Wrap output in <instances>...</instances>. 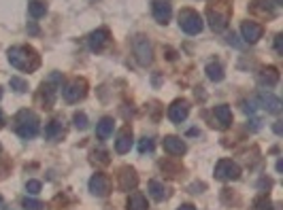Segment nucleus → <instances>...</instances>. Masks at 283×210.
I'll use <instances>...</instances> for the list:
<instances>
[{"label": "nucleus", "mask_w": 283, "mask_h": 210, "mask_svg": "<svg viewBox=\"0 0 283 210\" xmlns=\"http://www.w3.org/2000/svg\"><path fill=\"white\" fill-rule=\"evenodd\" d=\"M7 57H9V62L13 64L17 70H23V73H34V70L41 66V55L30 45L11 47V49L7 51Z\"/></svg>", "instance_id": "1"}, {"label": "nucleus", "mask_w": 283, "mask_h": 210, "mask_svg": "<svg viewBox=\"0 0 283 210\" xmlns=\"http://www.w3.org/2000/svg\"><path fill=\"white\" fill-rule=\"evenodd\" d=\"M15 132H17V136L19 138H23V140H30V138H34L39 134V130H41V121H39V117H37V113L34 111H19L17 115H15Z\"/></svg>", "instance_id": "2"}, {"label": "nucleus", "mask_w": 283, "mask_h": 210, "mask_svg": "<svg viewBox=\"0 0 283 210\" xmlns=\"http://www.w3.org/2000/svg\"><path fill=\"white\" fill-rule=\"evenodd\" d=\"M230 0H219V3H215V7L211 5L209 11H207V15H209V26L213 28L215 32H221V30H226L228 26V21H230Z\"/></svg>", "instance_id": "3"}, {"label": "nucleus", "mask_w": 283, "mask_h": 210, "mask_svg": "<svg viewBox=\"0 0 283 210\" xmlns=\"http://www.w3.org/2000/svg\"><path fill=\"white\" fill-rule=\"evenodd\" d=\"M179 26H181V30L185 32V34H200L203 32V28H205V21H203V17H200L196 11H192V9H183L181 13H179Z\"/></svg>", "instance_id": "4"}, {"label": "nucleus", "mask_w": 283, "mask_h": 210, "mask_svg": "<svg viewBox=\"0 0 283 210\" xmlns=\"http://www.w3.org/2000/svg\"><path fill=\"white\" fill-rule=\"evenodd\" d=\"M62 96L66 102H79L88 96V81L86 79H73L70 83L62 87Z\"/></svg>", "instance_id": "5"}, {"label": "nucleus", "mask_w": 283, "mask_h": 210, "mask_svg": "<svg viewBox=\"0 0 283 210\" xmlns=\"http://www.w3.org/2000/svg\"><path fill=\"white\" fill-rule=\"evenodd\" d=\"M215 179H219L223 183L237 181V179H241V166L237 161H232V159H221V161H217V166H215Z\"/></svg>", "instance_id": "6"}, {"label": "nucleus", "mask_w": 283, "mask_h": 210, "mask_svg": "<svg viewBox=\"0 0 283 210\" xmlns=\"http://www.w3.org/2000/svg\"><path fill=\"white\" fill-rule=\"evenodd\" d=\"M134 47V55H136V60L140 66H149L153 62V51H151V43L143 37V34H138V37L134 39L132 43Z\"/></svg>", "instance_id": "7"}, {"label": "nucleus", "mask_w": 283, "mask_h": 210, "mask_svg": "<svg viewBox=\"0 0 283 210\" xmlns=\"http://www.w3.org/2000/svg\"><path fill=\"white\" fill-rule=\"evenodd\" d=\"M60 83H62V77L58 75V73H53V75L41 85V100L45 102V109H49L51 104H53L55 91H58V85H60Z\"/></svg>", "instance_id": "8"}, {"label": "nucleus", "mask_w": 283, "mask_h": 210, "mask_svg": "<svg viewBox=\"0 0 283 210\" xmlns=\"http://www.w3.org/2000/svg\"><path fill=\"white\" fill-rule=\"evenodd\" d=\"M109 43H111V34H109L107 28H98V30H94V32L90 34V39H88V45H90V49H92L94 53L102 51Z\"/></svg>", "instance_id": "9"}, {"label": "nucleus", "mask_w": 283, "mask_h": 210, "mask_svg": "<svg viewBox=\"0 0 283 210\" xmlns=\"http://www.w3.org/2000/svg\"><path fill=\"white\" fill-rule=\"evenodd\" d=\"M187 115H190V102L187 100H175L168 107V117L175 123H183L187 119Z\"/></svg>", "instance_id": "10"}, {"label": "nucleus", "mask_w": 283, "mask_h": 210, "mask_svg": "<svg viewBox=\"0 0 283 210\" xmlns=\"http://www.w3.org/2000/svg\"><path fill=\"white\" fill-rule=\"evenodd\" d=\"M262 26L260 23H256V21H243L241 23V34H243V41L245 43H249V45H253V43H258L262 39Z\"/></svg>", "instance_id": "11"}, {"label": "nucleus", "mask_w": 283, "mask_h": 210, "mask_svg": "<svg viewBox=\"0 0 283 210\" xmlns=\"http://www.w3.org/2000/svg\"><path fill=\"white\" fill-rule=\"evenodd\" d=\"M258 100H260L262 109H264L266 113L279 115V113H281V109H283V102L275 96V93H270V91H260V96H258Z\"/></svg>", "instance_id": "12"}, {"label": "nucleus", "mask_w": 283, "mask_h": 210, "mask_svg": "<svg viewBox=\"0 0 283 210\" xmlns=\"http://www.w3.org/2000/svg\"><path fill=\"white\" fill-rule=\"evenodd\" d=\"M153 17H156L158 23H168V19L173 17V7L168 0H153Z\"/></svg>", "instance_id": "13"}, {"label": "nucleus", "mask_w": 283, "mask_h": 210, "mask_svg": "<svg viewBox=\"0 0 283 210\" xmlns=\"http://www.w3.org/2000/svg\"><path fill=\"white\" fill-rule=\"evenodd\" d=\"M120 189L122 191H132V189H136V185H138V177H136V172L132 170V168H122L120 170Z\"/></svg>", "instance_id": "14"}, {"label": "nucleus", "mask_w": 283, "mask_h": 210, "mask_svg": "<svg viewBox=\"0 0 283 210\" xmlns=\"http://www.w3.org/2000/svg\"><path fill=\"white\" fill-rule=\"evenodd\" d=\"M213 125H217L219 130H226V127H230L232 123V111L230 107H226V104H219V107H215L213 111Z\"/></svg>", "instance_id": "15"}, {"label": "nucleus", "mask_w": 283, "mask_h": 210, "mask_svg": "<svg viewBox=\"0 0 283 210\" xmlns=\"http://www.w3.org/2000/svg\"><path fill=\"white\" fill-rule=\"evenodd\" d=\"M90 191L96 197H104L109 193V179L104 174H94L90 179Z\"/></svg>", "instance_id": "16"}, {"label": "nucleus", "mask_w": 283, "mask_h": 210, "mask_svg": "<svg viewBox=\"0 0 283 210\" xmlns=\"http://www.w3.org/2000/svg\"><path fill=\"white\" fill-rule=\"evenodd\" d=\"M132 149V130H130V125H126L124 130L117 134V140H115V151L117 153H128V151Z\"/></svg>", "instance_id": "17"}, {"label": "nucleus", "mask_w": 283, "mask_h": 210, "mask_svg": "<svg viewBox=\"0 0 283 210\" xmlns=\"http://www.w3.org/2000/svg\"><path fill=\"white\" fill-rule=\"evenodd\" d=\"M162 147L171 155H183L185 151H187V145L183 143L181 138H177V136H166V138L162 140Z\"/></svg>", "instance_id": "18"}, {"label": "nucleus", "mask_w": 283, "mask_h": 210, "mask_svg": "<svg viewBox=\"0 0 283 210\" xmlns=\"http://www.w3.org/2000/svg\"><path fill=\"white\" fill-rule=\"evenodd\" d=\"M258 81H260L262 85L266 87H275L279 83V70L275 66H266L260 70V75H258Z\"/></svg>", "instance_id": "19"}, {"label": "nucleus", "mask_w": 283, "mask_h": 210, "mask_svg": "<svg viewBox=\"0 0 283 210\" xmlns=\"http://www.w3.org/2000/svg\"><path fill=\"white\" fill-rule=\"evenodd\" d=\"M113 127H115L113 117H102V119L98 121V125H96V136L100 140H107L113 134Z\"/></svg>", "instance_id": "20"}, {"label": "nucleus", "mask_w": 283, "mask_h": 210, "mask_svg": "<svg viewBox=\"0 0 283 210\" xmlns=\"http://www.w3.org/2000/svg\"><path fill=\"white\" fill-rule=\"evenodd\" d=\"M64 136V125L60 121H51V123H47L45 127V138L47 140H51V143H58V140H62Z\"/></svg>", "instance_id": "21"}, {"label": "nucleus", "mask_w": 283, "mask_h": 210, "mask_svg": "<svg viewBox=\"0 0 283 210\" xmlns=\"http://www.w3.org/2000/svg\"><path fill=\"white\" fill-rule=\"evenodd\" d=\"M149 193H151V197L156 202H162V200H166V197H168L166 187H164L162 183H158V181H149Z\"/></svg>", "instance_id": "22"}, {"label": "nucleus", "mask_w": 283, "mask_h": 210, "mask_svg": "<svg viewBox=\"0 0 283 210\" xmlns=\"http://www.w3.org/2000/svg\"><path fill=\"white\" fill-rule=\"evenodd\" d=\"M126 206H128V210H147V200L143 193H132L128 197Z\"/></svg>", "instance_id": "23"}, {"label": "nucleus", "mask_w": 283, "mask_h": 210, "mask_svg": "<svg viewBox=\"0 0 283 210\" xmlns=\"http://www.w3.org/2000/svg\"><path fill=\"white\" fill-rule=\"evenodd\" d=\"M207 77L213 81V83H219V81H223V68H221V64H217V62H209L207 64Z\"/></svg>", "instance_id": "24"}, {"label": "nucleus", "mask_w": 283, "mask_h": 210, "mask_svg": "<svg viewBox=\"0 0 283 210\" xmlns=\"http://www.w3.org/2000/svg\"><path fill=\"white\" fill-rule=\"evenodd\" d=\"M28 11H30V15L34 19H41L47 13V5L43 3V0H32V3L28 5Z\"/></svg>", "instance_id": "25"}, {"label": "nucleus", "mask_w": 283, "mask_h": 210, "mask_svg": "<svg viewBox=\"0 0 283 210\" xmlns=\"http://www.w3.org/2000/svg\"><path fill=\"white\" fill-rule=\"evenodd\" d=\"M73 121H75V127H77V130H81V132H83V130H88V117H86V113H75V117H73Z\"/></svg>", "instance_id": "26"}, {"label": "nucleus", "mask_w": 283, "mask_h": 210, "mask_svg": "<svg viewBox=\"0 0 283 210\" xmlns=\"http://www.w3.org/2000/svg\"><path fill=\"white\" fill-rule=\"evenodd\" d=\"M21 208H23V210H43L45 206H43L39 200H30V197H23V200H21Z\"/></svg>", "instance_id": "27"}, {"label": "nucleus", "mask_w": 283, "mask_h": 210, "mask_svg": "<svg viewBox=\"0 0 283 210\" xmlns=\"http://www.w3.org/2000/svg\"><path fill=\"white\" fill-rule=\"evenodd\" d=\"M11 87H13L17 93H23L28 89V83L23 79H19V77H11Z\"/></svg>", "instance_id": "28"}, {"label": "nucleus", "mask_w": 283, "mask_h": 210, "mask_svg": "<svg viewBox=\"0 0 283 210\" xmlns=\"http://www.w3.org/2000/svg\"><path fill=\"white\" fill-rule=\"evenodd\" d=\"M253 210H273V204H270L268 197H258V200L253 202Z\"/></svg>", "instance_id": "29"}, {"label": "nucleus", "mask_w": 283, "mask_h": 210, "mask_svg": "<svg viewBox=\"0 0 283 210\" xmlns=\"http://www.w3.org/2000/svg\"><path fill=\"white\" fill-rule=\"evenodd\" d=\"M153 151V140L151 138H143L138 143V153H151Z\"/></svg>", "instance_id": "30"}, {"label": "nucleus", "mask_w": 283, "mask_h": 210, "mask_svg": "<svg viewBox=\"0 0 283 210\" xmlns=\"http://www.w3.org/2000/svg\"><path fill=\"white\" fill-rule=\"evenodd\" d=\"M26 191L32 193V195L41 193V183H39V181H28V183H26Z\"/></svg>", "instance_id": "31"}, {"label": "nucleus", "mask_w": 283, "mask_h": 210, "mask_svg": "<svg viewBox=\"0 0 283 210\" xmlns=\"http://www.w3.org/2000/svg\"><path fill=\"white\" fill-rule=\"evenodd\" d=\"M94 159H98L100 163H109V153L107 151H94Z\"/></svg>", "instance_id": "32"}, {"label": "nucleus", "mask_w": 283, "mask_h": 210, "mask_svg": "<svg viewBox=\"0 0 283 210\" xmlns=\"http://www.w3.org/2000/svg\"><path fill=\"white\" fill-rule=\"evenodd\" d=\"M281 41H283V37H281V34H277V37H275V49H277V53H281V51H283Z\"/></svg>", "instance_id": "33"}, {"label": "nucleus", "mask_w": 283, "mask_h": 210, "mask_svg": "<svg viewBox=\"0 0 283 210\" xmlns=\"http://www.w3.org/2000/svg\"><path fill=\"white\" fill-rule=\"evenodd\" d=\"M3 125H5V115H3V111H0V130H3Z\"/></svg>", "instance_id": "34"}, {"label": "nucleus", "mask_w": 283, "mask_h": 210, "mask_svg": "<svg viewBox=\"0 0 283 210\" xmlns=\"http://www.w3.org/2000/svg\"><path fill=\"white\" fill-rule=\"evenodd\" d=\"M275 132H277V134H281V121H277V123H275Z\"/></svg>", "instance_id": "35"}, {"label": "nucleus", "mask_w": 283, "mask_h": 210, "mask_svg": "<svg viewBox=\"0 0 283 210\" xmlns=\"http://www.w3.org/2000/svg\"><path fill=\"white\" fill-rule=\"evenodd\" d=\"M179 210H194V208H192V206H181Z\"/></svg>", "instance_id": "36"}, {"label": "nucleus", "mask_w": 283, "mask_h": 210, "mask_svg": "<svg viewBox=\"0 0 283 210\" xmlns=\"http://www.w3.org/2000/svg\"><path fill=\"white\" fill-rule=\"evenodd\" d=\"M0 98H3V89H0Z\"/></svg>", "instance_id": "37"}, {"label": "nucleus", "mask_w": 283, "mask_h": 210, "mask_svg": "<svg viewBox=\"0 0 283 210\" xmlns=\"http://www.w3.org/2000/svg\"><path fill=\"white\" fill-rule=\"evenodd\" d=\"M0 153H3V147H0Z\"/></svg>", "instance_id": "38"}]
</instances>
